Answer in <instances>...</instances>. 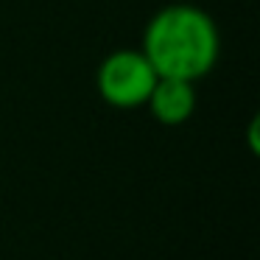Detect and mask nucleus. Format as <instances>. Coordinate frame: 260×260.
Instances as JSON below:
<instances>
[{
    "label": "nucleus",
    "mask_w": 260,
    "mask_h": 260,
    "mask_svg": "<svg viewBox=\"0 0 260 260\" xmlns=\"http://www.w3.org/2000/svg\"><path fill=\"white\" fill-rule=\"evenodd\" d=\"M146 107L157 123L182 126L196 112V84L182 79H157Z\"/></svg>",
    "instance_id": "3"
},
{
    "label": "nucleus",
    "mask_w": 260,
    "mask_h": 260,
    "mask_svg": "<svg viewBox=\"0 0 260 260\" xmlns=\"http://www.w3.org/2000/svg\"><path fill=\"white\" fill-rule=\"evenodd\" d=\"M159 76L140 48L112 51L95 70V90L104 104L115 109H140L146 107Z\"/></svg>",
    "instance_id": "2"
},
{
    "label": "nucleus",
    "mask_w": 260,
    "mask_h": 260,
    "mask_svg": "<svg viewBox=\"0 0 260 260\" xmlns=\"http://www.w3.org/2000/svg\"><path fill=\"white\" fill-rule=\"evenodd\" d=\"M140 51L159 79L196 84L218 62L221 34L204 9L193 3H171L146 23Z\"/></svg>",
    "instance_id": "1"
},
{
    "label": "nucleus",
    "mask_w": 260,
    "mask_h": 260,
    "mask_svg": "<svg viewBox=\"0 0 260 260\" xmlns=\"http://www.w3.org/2000/svg\"><path fill=\"white\" fill-rule=\"evenodd\" d=\"M249 143H252V154H257L260 151V146H257V118L252 120V126H249Z\"/></svg>",
    "instance_id": "4"
}]
</instances>
